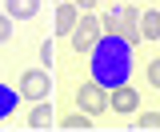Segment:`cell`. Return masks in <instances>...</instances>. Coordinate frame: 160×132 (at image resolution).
<instances>
[{
    "label": "cell",
    "mask_w": 160,
    "mask_h": 132,
    "mask_svg": "<svg viewBox=\"0 0 160 132\" xmlns=\"http://www.w3.org/2000/svg\"><path fill=\"white\" fill-rule=\"evenodd\" d=\"M76 108L88 112V116H104V112H108V88H100L96 80L80 84V88H76Z\"/></svg>",
    "instance_id": "4"
},
{
    "label": "cell",
    "mask_w": 160,
    "mask_h": 132,
    "mask_svg": "<svg viewBox=\"0 0 160 132\" xmlns=\"http://www.w3.org/2000/svg\"><path fill=\"white\" fill-rule=\"evenodd\" d=\"M104 36V28H100V16H92V12H80V20L72 24V32H68V44L76 48L80 56H88L92 52V44Z\"/></svg>",
    "instance_id": "2"
},
{
    "label": "cell",
    "mask_w": 160,
    "mask_h": 132,
    "mask_svg": "<svg viewBox=\"0 0 160 132\" xmlns=\"http://www.w3.org/2000/svg\"><path fill=\"white\" fill-rule=\"evenodd\" d=\"M88 72L100 88H116L132 80V40H124L120 32H104L88 52Z\"/></svg>",
    "instance_id": "1"
},
{
    "label": "cell",
    "mask_w": 160,
    "mask_h": 132,
    "mask_svg": "<svg viewBox=\"0 0 160 132\" xmlns=\"http://www.w3.org/2000/svg\"><path fill=\"white\" fill-rule=\"evenodd\" d=\"M16 104H20V92H16V88H8V84L0 80V120H8V116L16 112Z\"/></svg>",
    "instance_id": "11"
},
{
    "label": "cell",
    "mask_w": 160,
    "mask_h": 132,
    "mask_svg": "<svg viewBox=\"0 0 160 132\" xmlns=\"http://www.w3.org/2000/svg\"><path fill=\"white\" fill-rule=\"evenodd\" d=\"M136 124H140L144 132H156V128H160V112H144V116L136 120Z\"/></svg>",
    "instance_id": "13"
},
{
    "label": "cell",
    "mask_w": 160,
    "mask_h": 132,
    "mask_svg": "<svg viewBox=\"0 0 160 132\" xmlns=\"http://www.w3.org/2000/svg\"><path fill=\"white\" fill-rule=\"evenodd\" d=\"M56 128H64V132H88V128H92V116L76 108V112L60 116V120H56Z\"/></svg>",
    "instance_id": "9"
},
{
    "label": "cell",
    "mask_w": 160,
    "mask_h": 132,
    "mask_svg": "<svg viewBox=\"0 0 160 132\" xmlns=\"http://www.w3.org/2000/svg\"><path fill=\"white\" fill-rule=\"evenodd\" d=\"M72 4H76L80 12H88V8H92V4H96V0H72Z\"/></svg>",
    "instance_id": "17"
},
{
    "label": "cell",
    "mask_w": 160,
    "mask_h": 132,
    "mask_svg": "<svg viewBox=\"0 0 160 132\" xmlns=\"http://www.w3.org/2000/svg\"><path fill=\"white\" fill-rule=\"evenodd\" d=\"M144 76H148V84H152V88H156V92H160V56L152 60L148 68H144Z\"/></svg>",
    "instance_id": "14"
},
{
    "label": "cell",
    "mask_w": 160,
    "mask_h": 132,
    "mask_svg": "<svg viewBox=\"0 0 160 132\" xmlns=\"http://www.w3.org/2000/svg\"><path fill=\"white\" fill-rule=\"evenodd\" d=\"M28 128H32V132L56 128V116H52V96H48V100H36V104H32V112H28Z\"/></svg>",
    "instance_id": "6"
},
{
    "label": "cell",
    "mask_w": 160,
    "mask_h": 132,
    "mask_svg": "<svg viewBox=\"0 0 160 132\" xmlns=\"http://www.w3.org/2000/svg\"><path fill=\"white\" fill-rule=\"evenodd\" d=\"M120 20H124V4H112V8L100 16V28H104V32H120Z\"/></svg>",
    "instance_id": "12"
},
{
    "label": "cell",
    "mask_w": 160,
    "mask_h": 132,
    "mask_svg": "<svg viewBox=\"0 0 160 132\" xmlns=\"http://www.w3.org/2000/svg\"><path fill=\"white\" fill-rule=\"evenodd\" d=\"M4 12L12 20H32L40 12V0H4Z\"/></svg>",
    "instance_id": "8"
},
{
    "label": "cell",
    "mask_w": 160,
    "mask_h": 132,
    "mask_svg": "<svg viewBox=\"0 0 160 132\" xmlns=\"http://www.w3.org/2000/svg\"><path fill=\"white\" fill-rule=\"evenodd\" d=\"M76 20H80V8L72 4V0H60L56 4V36H68Z\"/></svg>",
    "instance_id": "7"
},
{
    "label": "cell",
    "mask_w": 160,
    "mask_h": 132,
    "mask_svg": "<svg viewBox=\"0 0 160 132\" xmlns=\"http://www.w3.org/2000/svg\"><path fill=\"white\" fill-rule=\"evenodd\" d=\"M20 100H48L52 96V76H48V68H28V72L20 76Z\"/></svg>",
    "instance_id": "3"
},
{
    "label": "cell",
    "mask_w": 160,
    "mask_h": 132,
    "mask_svg": "<svg viewBox=\"0 0 160 132\" xmlns=\"http://www.w3.org/2000/svg\"><path fill=\"white\" fill-rule=\"evenodd\" d=\"M140 40H160V8H148L140 16Z\"/></svg>",
    "instance_id": "10"
},
{
    "label": "cell",
    "mask_w": 160,
    "mask_h": 132,
    "mask_svg": "<svg viewBox=\"0 0 160 132\" xmlns=\"http://www.w3.org/2000/svg\"><path fill=\"white\" fill-rule=\"evenodd\" d=\"M40 60H44V64H52V44H48V40L40 44Z\"/></svg>",
    "instance_id": "16"
},
{
    "label": "cell",
    "mask_w": 160,
    "mask_h": 132,
    "mask_svg": "<svg viewBox=\"0 0 160 132\" xmlns=\"http://www.w3.org/2000/svg\"><path fill=\"white\" fill-rule=\"evenodd\" d=\"M108 108H112V112L116 116H132L140 108V92L136 88H132V84H116V88H108Z\"/></svg>",
    "instance_id": "5"
},
{
    "label": "cell",
    "mask_w": 160,
    "mask_h": 132,
    "mask_svg": "<svg viewBox=\"0 0 160 132\" xmlns=\"http://www.w3.org/2000/svg\"><path fill=\"white\" fill-rule=\"evenodd\" d=\"M8 36H12V16H8V12H0V44H4Z\"/></svg>",
    "instance_id": "15"
}]
</instances>
